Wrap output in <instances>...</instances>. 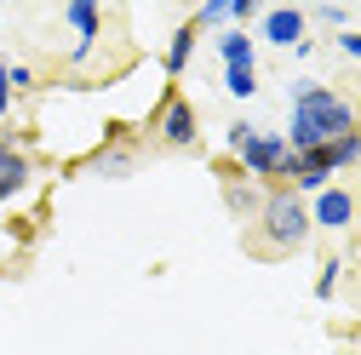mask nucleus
<instances>
[{
  "mask_svg": "<svg viewBox=\"0 0 361 355\" xmlns=\"http://www.w3.org/2000/svg\"><path fill=\"white\" fill-rule=\"evenodd\" d=\"M155 138L166 144V149H195L201 144V120H195V104L184 98V92H161V104H155Z\"/></svg>",
  "mask_w": 361,
  "mask_h": 355,
  "instance_id": "20e7f679",
  "label": "nucleus"
},
{
  "mask_svg": "<svg viewBox=\"0 0 361 355\" xmlns=\"http://www.w3.org/2000/svg\"><path fill=\"white\" fill-rule=\"evenodd\" d=\"M333 46H338L344 58H355V63H361V29H344V35L333 40Z\"/></svg>",
  "mask_w": 361,
  "mask_h": 355,
  "instance_id": "aec40b11",
  "label": "nucleus"
},
{
  "mask_svg": "<svg viewBox=\"0 0 361 355\" xmlns=\"http://www.w3.org/2000/svg\"><path fill=\"white\" fill-rule=\"evenodd\" d=\"M310 224H315V230H350V224H355V195H350L344 184H327L322 195L310 201Z\"/></svg>",
  "mask_w": 361,
  "mask_h": 355,
  "instance_id": "0eeeda50",
  "label": "nucleus"
},
{
  "mask_svg": "<svg viewBox=\"0 0 361 355\" xmlns=\"http://www.w3.org/2000/svg\"><path fill=\"white\" fill-rule=\"evenodd\" d=\"M355 104L344 92H333V86L322 80H293V115H287V149L293 155H315L322 144L344 138V132H355Z\"/></svg>",
  "mask_w": 361,
  "mask_h": 355,
  "instance_id": "f257e3e1",
  "label": "nucleus"
},
{
  "mask_svg": "<svg viewBox=\"0 0 361 355\" xmlns=\"http://www.w3.org/2000/svg\"><path fill=\"white\" fill-rule=\"evenodd\" d=\"M218 58H224V69H258V40L247 35V29H218Z\"/></svg>",
  "mask_w": 361,
  "mask_h": 355,
  "instance_id": "9d476101",
  "label": "nucleus"
},
{
  "mask_svg": "<svg viewBox=\"0 0 361 355\" xmlns=\"http://www.w3.org/2000/svg\"><path fill=\"white\" fill-rule=\"evenodd\" d=\"M310 166H322V172H344V166H361V126L355 132H344V138H333V144H322V149H315V155H304Z\"/></svg>",
  "mask_w": 361,
  "mask_h": 355,
  "instance_id": "1a4fd4ad",
  "label": "nucleus"
},
{
  "mask_svg": "<svg viewBox=\"0 0 361 355\" xmlns=\"http://www.w3.org/2000/svg\"><path fill=\"white\" fill-rule=\"evenodd\" d=\"M224 92H230L235 104L258 98V69H224Z\"/></svg>",
  "mask_w": 361,
  "mask_h": 355,
  "instance_id": "4468645a",
  "label": "nucleus"
},
{
  "mask_svg": "<svg viewBox=\"0 0 361 355\" xmlns=\"http://www.w3.org/2000/svg\"><path fill=\"white\" fill-rule=\"evenodd\" d=\"M310 23H322V29H338V35H344V29H350V6H315Z\"/></svg>",
  "mask_w": 361,
  "mask_h": 355,
  "instance_id": "f3484780",
  "label": "nucleus"
},
{
  "mask_svg": "<svg viewBox=\"0 0 361 355\" xmlns=\"http://www.w3.org/2000/svg\"><path fill=\"white\" fill-rule=\"evenodd\" d=\"M195 29H230V0H201V6L190 12Z\"/></svg>",
  "mask_w": 361,
  "mask_h": 355,
  "instance_id": "ddd939ff",
  "label": "nucleus"
},
{
  "mask_svg": "<svg viewBox=\"0 0 361 355\" xmlns=\"http://www.w3.org/2000/svg\"><path fill=\"white\" fill-rule=\"evenodd\" d=\"M6 80H12V98H29L35 86H40V75H35L29 63H6Z\"/></svg>",
  "mask_w": 361,
  "mask_h": 355,
  "instance_id": "dca6fc26",
  "label": "nucleus"
},
{
  "mask_svg": "<svg viewBox=\"0 0 361 355\" xmlns=\"http://www.w3.org/2000/svg\"><path fill=\"white\" fill-rule=\"evenodd\" d=\"M258 35H264V46L298 52L310 40V12L304 6H269V12H258Z\"/></svg>",
  "mask_w": 361,
  "mask_h": 355,
  "instance_id": "39448f33",
  "label": "nucleus"
},
{
  "mask_svg": "<svg viewBox=\"0 0 361 355\" xmlns=\"http://www.w3.org/2000/svg\"><path fill=\"white\" fill-rule=\"evenodd\" d=\"M258 230H264V247H269V252H298V247L315 235V224H310V201H304V195H293L287 184L264 189Z\"/></svg>",
  "mask_w": 361,
  "mask_h": 355,
  "instance_id": "7ed1b4c3",
  "label": "nucleus"
},
{
  "mask_svg": "<svg viewBox=\"0 0 361 355\" xmlns=\"http://www.w3.org/2000/svg\"><path fill=\"white\" fill-rule=\"evenodd\" d=\"M338 281H344V263H338V258H327V263H322V275H315V298H322V304H333Z\"/></svg>",
  "mask_w": 361,
  "mask_h": 355,
  "instance_id": "2eb2a0df",
  "label": "nucleus"
},
{
  "mask_svg": "<svg viewBox=\"0 0 361 355\" xmlns=\"http://www.w3.org/2000/svg\"><path fill=\"white\" fill-rule=\"evenodd\" d=\"M195 40H201V29H195L190 18L178 23V29H172V40H166V52H161V75H166V86H172L178 75L190 69V58H195Z\"/></svg>",
  "mask_w": 361,
  "mask_h": 355,
  "instance_id": "6e6552de",
  "label": "nucleus"
},
{
  "mask_svg": "<svg viewBox=\"0 0 361 355\" xmlns=\"http://www.w3.org/2000/svg\"><path fill=\"white\" fill-rule=\"evenodd\" d=\"M92 172H98V178H132V172H138V155L121 149V144H109V149L92 155Z\"/></svg>",
  "mask_w": 361,
  "mask_h": 355,
  "instance_id": "f8f14e48",
  "label": "nucleus"
},
{
  "mask_svg": "<svg viewBox=\"0 0 361 355\" xmlns=\"http://www.w3.org/2000/svg\"><path fill=\"white\" fill-rule=\"evenodd\" d=\"M63 23L75 29V63H86V58H92V46H98V35H104V6H98V0H69V6H63Z\"/></svg>",
  "mask_w": 361,
  "mask_h": 355,
  "instance_id": "423d86ee",
  "label": "nucleus"
},
{
  "mask_svg": "<svg viewBox=\"0 0 361 355\" xmlns=\"http://www.w3.org/2000/svg\"><path fill=\"white\" fill-rule=\"evenodd\" d=\"M224 206H230L235 218H258V206H264V184H252V178L230 172V184H224Z\"/></svg>",
  "mask_w": 361,
  "mask_h": 355,
  "instance_id": "9b49d317",
  "label": "nucleus"
},
{
  "mask_svg": "<svg viewBox=\"0 0 361 355\" xmlns=\"http://www.w3.org/2000/svg\"><path fill=\"white\" fill-rule=\"evenodd\" d=\"M224 144H230V155H235V172H241V178H252V184H269V189L287 184L293 166H298V155L287 149L281 132H258L252 120H230Z\"/></svg>",
  "mask_w": 361,
  "mask_h": 355,
  "instance_id": "f03ea898",
  "label": "nucleus"
},
{
  "mask_svg": "<svg viewBox=\"0 0 361 355\" xmlns=\"http://www.w3.org/2000/svg\"><path fill=\"white\" fill-rule=\"evenodd\" d=\"M18 109V98H12V80H6V58H0V120H6Z\"/></svg>",
  "mask_w": 361,
  "mask_h": 355,
  "instance_id": "6ab92c4d",
  "label": "nucleus"
},
{
  "mask_svg": "<svg viewBox=\"0 0 361 355\" xmlns=\"http://www.w3.org/2000/svg\"><path fill=\"white\" fill-rule=\"evenodd\" d=\"M258 18V0H230V29H247Z\"/></svg>",
  "mask_w": 361,
  "mask_h": 355,
  "instance_id": "a211bd4d",
  "label": "nucleus"
}]
</instances>
